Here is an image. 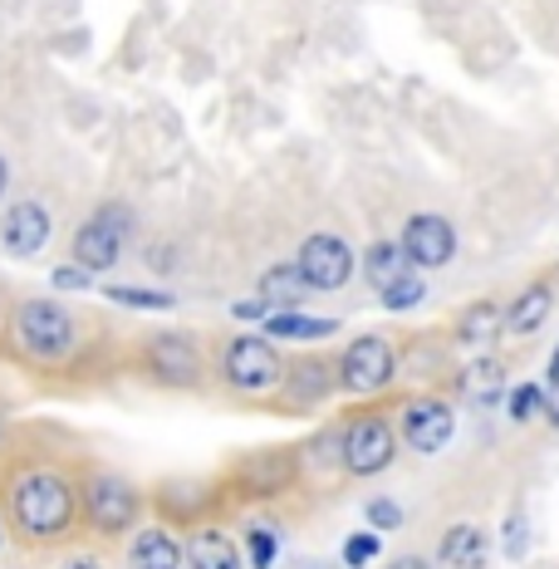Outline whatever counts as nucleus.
Wrapping results in <instances>:
<instances>
[{"label":"nucleus","mask_w":559,"mask_h":569,"mask_svg":"<svg viewBox=\"0 0 559 569\" xmlns=\"http://www.w3.org/2000/svg\"><path fill=\"white\" fill-rule=\"evenodd\" d=\"M10 516L26 540H59L74 526V486L59 471H26L10 491Z\"/></svg>","instance_id":"obj_1"},{"label":"nucleus","mask_w":559,"mask_h":569,"mask_svg":"<svg viewBox=\"0 0 559 569\" xmlns=\"http://www.w3.org/2000/svg\"><path fill=\"white\" fill-rule=\"evenodd\" d=\"M16 335L34 359H64L79 343V325L69 310H59L54 300H26L16 310Z\"/></svg>","instance_id":"obj_2"},{"label":"nucleus","mask_w":559,"mask_h":569,"mask_svg":"<svg viewBox=\"0 0 559 569\" xmlns=\"http://www.w3.org/2000/svg\"><path fill=\"white\" fill-rule=\"evenodd\" d=\"M221 373L241 393H270L285 383V359L270 349V339H231L221 353Z\"/></svg>","instance_id":"obj_3"},{"label":"nucleus","mask_w":559,"mask_h":569,"mask_svg":"<svg viewBox=\"0 0 559 569\" xmlns=\"http://www.w3.org/2000/svg\"><path fill=\"white\" fill-rule=\"evenodd\" d=\"M128 227H133V217H128L123 207H99L84 227L74 231V260L84 270H113L118 256H123Z\"/></svg>","instance_id":"obj_4"},{"label":"nucleus","mask_w":559,"mask_h":569,"mask_svg":"<svg viewBox=\"0 0 559 569\" xmlns=\"http://www.w3.org/2000/svg\"><path fill=\"white\" fill-rule=\"evenodd\" d=\"M84 520L99 536H123L128 526L138 520V496L133 486L113 471H99V477L84 481Z\"/></svg>","instance_id":"obj_5"},{"label":"nucleus","mask_w":559,"mask_h":569,"mask_svg":"<svg viewBox=\"0 0 559 569\" xmlns=\"http://www.w3.org/2000/svg\"><path fill=\"white\" fill-rule=\"evenodd\" d=\"M392 373H398V353L378 335L353 339L339 359V383L349 388V393H378V388L392 383Z\"/></svg>","instance_id":"obj_6"},{"label":"nucleus","mask_w":559,"mask_h":569,"mask_svg":"<svg viewBox=\"0 0 559 569\" xmlns=\"http://www.w3.org/2000/svg\"><path fill=\"white\" fill-rule=\"evenodd\" d=\"M398 457V437L383 418H359L343 427V471L349 477H378Z\"/></svg>","instance_id":"obj_7"},{"label":"nucleus","mask_w":559,"mask_h":569,"mask_svg":"<svg viewBox=\"0 0 559 569\" xmlns=\"http://www.w3.org/2000/svg\"><path fill=\"white\" fill-rule=\"evenodd\" d=\"M300 276L309 280V290H343L353 276V251H349V241L343 236H329V231H315V236H305V246H300Z\"/></svg>","instance_id":"obj_8"},{"label":"nucleus","mask_w":559,"mask_h":569,"mask_svg":"<svg viewBox=\"0 0 559 569\" xmlns=\"http://www.w3.org/2000/svg\"><path fill=\"white\" fill-rule=\"evenodd\" d=\"M402 251L418 270H442L457 260V227L437 211H418V217L402 227Z\"/></svg>","instance_id":"obj_9"},{"label":"nucleus","mask_w":559,"mask_h":569,"mask_svg":"<svg viewBox=\"0 0 559 569\" xmlns=\"http://www.w3.org/2000/svg\"><path fill=\"white\" fill-rule=\"evenodd\" d=\"M451 432H457V418H451V408L442 398H412L408 408H402V442H408L412 452H422V457L442 452L451 442Z\"/></svg>","instance_id":"obj_10"},{"label":"nucleus","mask_w":559,"mask_h":569,"mask_svg":"<svg viewBox=\"0 0 559 569\" xmlns=\"http://www.w3.org/2000/svg\"><path fill=\"white\" fill-rule=\"evenodd\" d=\"M0 241L10 256H40L50 241V211L40 201H16V207L0 217Z\"/></svg>","instance_id":"obj_11"},{"label":"nucleus","mask_w":559,"mask_h":569,"mask_svg":"<svg viewBox=\"0 0 559 569\" xmlns=\"http://www.w3.org/2000/svg\"><path fill=\"white\" fill-rule=\"evenodd\" d=\"M550 315H555V284H550V280H530L526 290L510 300V310H506V335H510V339L540 335V329L550 325Z\"/></svg>","instance_id":"obj_12"},{"label":"nucleus","mask_w":559,"mask_h":569,"mask_svg":"<svg viewBox=\"0 0 559 569\" xmlns=\"http://www.w3.org/2000/svg\"><path fill=\"white\" fill-rule=\"evenodd\" d=\"M437 569H486V536L481 526L461 520L437 540Z\"/></svg>","instance_id":"obj_13"},{"label":"nucleus","mask_w":559,"mask_h":569,"mask_svg":"<svg viewBox=\"0 0 559 569\" xmlns=\"http://www.w3.org/2000/svg\"><path fill=\"white\" fill-rule=\"evenodd\" d=\"M152 369H158L168 383H197L201 363H197V343L182 335H162L152 339Z\"/></svg>","instance_id":"obj_14"},{"label":"nucleus","mask_w":559,"mask_h":569,"mask_svg":"<svg viewBox=\"0 0 559 569\" xmlns=\"http://www.w3.org/2000/svg\"><path fill=\"white\" fill-rule=\"evenodd\" d=\"M412 260L408 251H402V241H373L368 246V256H363V276L373 290H388V284H398L402 276H412Z\"/></svg>","instance_id":"obj_15"},{"label":"nucleus","mask_w":559,"mask_h":569,"mask_svg":"<svg viewBox=\"0 0 559 569\" xmlns=\"http://www.w3.org/2000/svg\"><path fill=\"white\" fill-rule=\"evenodd\" d=\"M182 555L192 569H241V550H236V540L226 530H197Z\"/></svg>","instance_id":"obj_16"},{"label":"nucleus","mask_w":559,"mask_h":569,"mask_svg":"<svg viewBox=\"0 0 559 569\" xmlns=\"http://www.w3.org/2000/svg\"><path fill=\"white\" fill-rule=\"evenodd\" d=\"M329 383H335V373H329L325 359L285 363V398H290V402H319L329 393Z\"/></svg>","instance_id":"obj_17"},{"label":"nucleus","mask_w":559,"mask_h":569,"mask_svg":"<svg viewBox=\"0 0 559 569\" xmlns=\"http://www.w3.org/2000/svg\"><path fill=\"white\" fill-rule=\"evenodd\" d=\"M305 295H309V280L300 276V266H270L260 276V300L270 310H300Z\"/></svg>","instance_id":"obj_18"},{"label":"nucleus","mask_w":559,"mask_h":569,"mask_svg":"<svg viewBox=\"0 0 559 569\" xmlns=\"http://www.w3.org/2000/svg\"><path fill=\"white\" fill-rule=\"evenodd\" d=\"M266 335L270 339H329V335H339V319L300 315V310H270L266 315Z\"/></svg>","instance_id":"obj_19"},{"label":"nucleus","mask_w":559,"mask_h":569,"mask_svg":"<svg viewBox=\"0 0 559 569\" xmlns=\"http://www.w3.org/2000/svg\"><path fill=\"white\" fill-rule=\"evenodd\" d=\"M128 560H133V569H177V565H187V555L168 530H142Z\"/></svg>","instance_id":"obj_20"},{"label":"nucleus","mask_w":559,"mask_h":569,"mask_svg":"<svg viewBox=\"0 0 559 569\" xmlns=\"http://www.w3.org/2000/svg\"><path fill=\"white\" fill-rule=\"evenodd\" d=\"M501 329H506V310L496 300H476L471 310H461V319H457L461 343H486L491 335H501Z\"/></svg>","instance_id":"obj_21"},{"label":"nucleus","mask_w":559,"mask_h":569,"mask_svg":"<svg viewBox=\"0 0 559 569\" xmlns=\"http://www.w3.org/2000/svg\"><path fill=\"white\" fill-rule=\"evenodd\" d=\"M545 388L540 383H520V388H510L506 393V412H510V422H535V418H545Z\"/></svg>","instance_id":"obj_22"},{"label":"nucleus","mask_w":559,"mask_h":569,"mask_svg":"<svg viewBox=\"0 0 559 569\" xmlns=\"http://www.w3.org/2000/svg\"><path fill=\"white\" fill-rule=\"evenodd\" d=\"M103 295L128 310H172V295L168 290H128V284H103Z\"/></svg>","instance_id":"obj_23"},{"label":"nucleus","mask_w":559,"mask_h":569,"mask_svg":"<svg viewBox=\"0 0 559 569\" xmlns=\"http://www.w3.org/2000/svg\"><path fill=\"white\" fill-rule=\"evenodd\" d=\"M422 295H427V284L418 270H412V276H402L398 284L378 290V300H383V310H412V305H422Z\"/></svg>","instance_id":"obj_24"},{"label":"nucleus","mask_w":559,"mask_h":569,"mask_svg":"<svg viewBox=\"0 0 559 569\" xmlns=\"http://www.w3.org/2000/svg\"><path fill=\"white\" fill-rule=\"evenodd\" d=\"M378 550H383V545H378L373 530H353V536L343 540V565H349V569H363L368 560H378Z\"/></svg>","instance_id":"obj_25"},{"label":"nucleus","mask_w":559,"mask_h":569,"mask_svg":"<svg viewBox=\"0 0 559 569\" xmlns=\"http://www.w3.org/2000/svg\"><path fill=\"white\" fill-rule=\"evenodd\" d=\"M246 550H251V569H270L280 555V540L270 536V530H251V536H246Z\"/></svg>","instance_id":"obj_26"},{"label":"nucleus","mask_w":559,"mask_h":569,"mask_svg":"<svg viewBox=\"0 0 559 569\" xmlns=\"http://www.w3.org/2000/svg\"><path fill=\"white\" fill-rule=\"evenodd\" d=\"M363 516H368V526H373V530H398L402 526V506L388 501V496H373Z\"/></svg>","instance_id":"obj_27"},{"label":"nucleus","mask_w":559,"mask_h":569,"mask_svg":"<svg viewBox=\"0 0 559 569\" xmlns=\"http://www.w3.org/2000/svg\"><path fill=\"white\" fill-rule=\"evenodd\" d=\"M89 276H93V270H84V266H59L54 284H59V290H89Z\"/></svg>","instance_id":"obj_28"},{"label":"nucleus","mask_w":559,"mask_h":569,"mask_svg":"<svg viewBox=\"0 0 559 569\" xmlns=\"http://www.w3.org/2000/svg\"><path fill=\"white\" fill-rule=\"evenodd\" d=\"M506 555H510V560H520V555H526V516H510V526H506Z\"/></svg>","instance_id":"obj_29"},{"label":"nucleus","mask_w":559,"mask_h":569,"mask_svg":"<svg viewBox=\"0 0 559 569\" xmlns=\"http://www.w3.org/2000/svg\"><path fill=\"white\" fill-rule=\"evenodd\" d=\"M266 315H270L266 300H241L236 305V319H266Z\"/></svg>","instance_id":"obj_30"},{"label":"nucleus","mask_w":559,"mask_h":569,"mask_svg":"<svg viewBox=\"0 0 559 569\" xmlns=\"http://www.w3.org/2000/svg\"><path fill=\"white\" fill-rule=\"evenodd\" d=\"M59 569H103V565L93 560V555H69V560L59 565Z\"/></svg>","instance_id":"obj_31"},{"label":"nucleus","mask_w":559,"mask_h":569,"mask_svg":"<svg viewBox=\"0 0 559 569\" xmlns=\"http://www.w3.org/2000/svg\"><path fill=\"white\" fill-rule=\"evenodd\" d=\"M388 569H432L427 560H418V555H402V560H392Z\"/></svg>","instance_id":"obj_32"},{"label":"nucleus","mask_w":559,"mask_h":569,"mask_svg":"<svg viewBox=\"0 0 559 569\" xmlns=\"http://www.w3.org/2000/svg\"><path fill=\"white\" fill-rule=\"evenodd\" d=\"M545 418H550V422L559 427V388H555V393H550V402H545Z\"/></svg>","instance_id":"obj_33"},{"label":"nucleus","mask_w":559,"mask_h":569,"mask_svg":"<svg viewBox=\"0 0 559 569\" xmlns=\"http://www.w3.org/2000/svg\"><path fill=\"white\" fill-rule=\"evenodd\" d=\"M550 383L559 388V343H555V353H550Z\"/></svg>","instance_id":"obj_34"},{"label":"nucleus","mask_w":559,"mask_h":569,"mask_svg":"<svg viewBox=\"0 0 559 569\" xmlns=\"http://www.w3.org/2000/svg\"><path fill=\"white\" fill-rule=\"evenodd\" d=\"M6 182H10V168H6V158H0V197H6Z\"/></svg>","instance_id":"obj_35"},{"label":"nucleus","mask_w":559,"mask_h":569,"mask_svg":"<svg viewBox=\"0 0 559 569\" xmlns=\"http://www.w3.org/2000/svg\"><path fill=\"white\" fill-rule=\"evenodd\" d=\"M0 437H6V418H0Z\"/></svg>","instance_id":"obj_36"},{"label":"nucleus","mask_w":559,"mask_h":569,"mask_svg":"<svg viewBox=\"0 0 559 569\" xmlns=\"http://www.w3.org/2000/svg\"><path fill=\"white\" fill-rule=\"evenodd\" d=\"M0 540H6V526H0Z\"/></svg>","instance_id":"obj_37"}]
</instances>
